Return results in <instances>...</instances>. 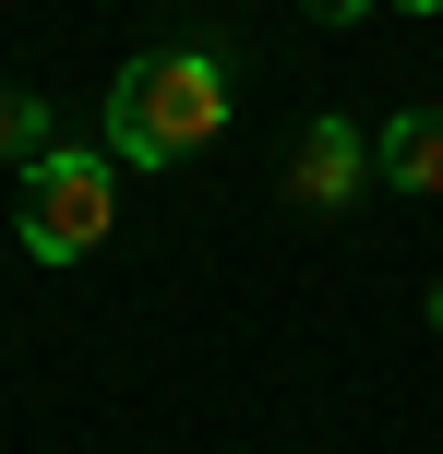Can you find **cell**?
Wrapping results in <instances>:
<instances>
[{
    "label": "cell",
    "mask_w": 443,
    "mask_h": 454,
    "mask_svg": "<svg viewBox=\"0 0 443 454\" xmlns=\"http://www.w3.org/2000/svg\"><path fill=\"white\" fill-rule=\"evenodd\" d=\"M48 144H60V132H48V96H36V84H0V168L24 180Z\"/></svg>",
    "instance_id": "5b68a950"
},
{
    "label": "cell",
    "mask_w": 443,
    "mask_h": 454,
    "mask_svg": "<svg viewBox=\"0 0 443 454\" xmlns=\"http://www.w3.org/2000/svg\"><path fill=\"white\" fill-rule=\"evenodd\" d=\"M228 108H240V72L216 60V48H144L132 72L108 84V156L132 168H180V156H204L216 132H228Z\"/></svg>",
    "instance_id": "6da1fadb"
},
{
    "label": "cell",
    "mask_w": 443,
    "mask_h": 454,
    "mask_svg": "<svg viewBox=\"0 0 443 454\" xmlns=\"http://www.w3.org/2000/svg\"><path fill=\"white\" fill-rule=\"evenodd\" d=\"M120 215V156L108 144H48L24 168V215H12V251L24 263H84Z\"/></svg>",
    "instance_id": "7a4b0ae2"
},
{
    "label": "cell",
    "mask_w": 443,
    "mask_h": 454,
    "mask_svg": "<svg viewBox=\"0 0 443 454\" xmlns=\"http://www.w3.org/2000/svg\"><path fill=\"white\" fill-rule=\"evenodd\" d=\"M360 192H372V132L324 108L300 144H288V204H300V215H348Z\"/></svg>",
    "instance_id": "3957f363"
},
{
    "label": "cell",
    "mask_w": 443,
    "mask_h": 454,
    "mask_svg": "<svg viewBox=\"0 0 443 454\" xmlns=\"http://www.w3.org/2000/svg\"><path fill=\"white\" fill-rule=\"evenodd\" d=\"M372 12H443V0H372Z\"/></svg>",
    "instance_id": "8992f818"
},
{
    "label": "cell",
    "mask_w": 443,
    "mask_h": 454,
    "mask_svg": "<svg viewBox=\"0 0 443 454\" xmlns=\"http://www.w3.org/2000/svg\"><path fill=\"white\" fill-rule=\"evenodd\" d=\"M420 311H431V335H443V287H431V299H420Z\"/></svg>",
    "instance_id": "52a82bcc"
},
{
    "label": "cell",
    "mask_w": 443,
    "mask_h": 454,
    "mask_svg": "<svg viewBox=\"0 0 443 454\" xmlns=\"http://www.w3.org/2000/svg\"><path fill=\"white\" fill-rule=\"evenodd\" d=\"M372 180L384 192H407V204H431L443 192V108H396L372 132Z\"/></svg>",
    "instance_id": "277c9868"
}]
</instances>
